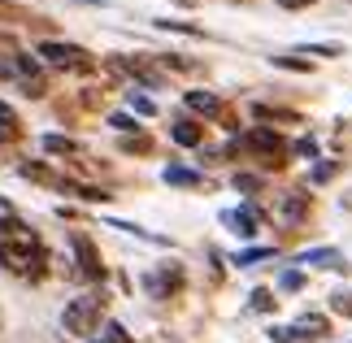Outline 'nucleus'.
I'll use <instances>...</instances> for the list:
<instances>
[{
	"label": "nucleus",
	"mask_w": 352,
	"mask_h": 343,
	"mask_svg": "<svg viewBox=\"0 0 352 343\" xmlns=\"http://www.w3.org/2000/svg\"><path fill=\"white\" fill-rule=\"evenodd\" d=\"M104 309H109V296H104V291L78 296L74 305L61 313V326H65L70 335H78V339H83V335H96V331H100V318H104Z\"/></svg>",
	"instance_id": "f03ea898"
},
{
	"label": "nucleus",
	"mask_w": 352,
	"mask_h": 343,
	"mask_svg": "<svg viewBox=\"0 0 352 343\" xmlns=\"http://www.w3.org/2000/svg\"><path fill=\"white\" fill-rule=\"evenodd\" d=\"M222 222L231 226L235 235L252 239V235H256V226H261V209H256V204H243V209H231V213H222Z\"/></svg>",
	"instance_id": "423d86ee"
},
{
	"label": "nucleus",
	"mask_w": 352,
	"mask_h": 343,
	"mask_svg": "<svg viewBox=\"0 0 352 343\" xmlns=\"http://www.w3.org/2000/svg\"><path fill=\"white\" fill-rule=\"evenodd\" d=\"M22 135V126H18V113H13V109L0 100V144H13Z\"/></svg>",
	"instance_id": "9d476101"
},
{
	"label": "nucleus",
	"mask_w": 352,
	"mask_h": 343,
	"mask_svg": "<svg viewBox=\"0 0 352 343\" xmlns=\"http://www.w3.org/2000/svg\"><path fill=\"white\" fill-rule=\"evenodd\" d=\"M183 100H187V109H196V113H209V118L222 113V100H218L213 91H187Z\"/></svg>",
	"instance_id": "6e6552de"
},
{
	"label": "nucleus",
	"mask_w": 352,
	"mask_h": 343,
	"mask_svg": "<svg viewBox=\"0 0 352 343\" xmlns=\"http://www.w3.org/2000/svg\"><path fill=\"white\" fill-rule=\"evenodd\" d=\"M0 265L35 283L48 269V248L39 243V235L31 226L13 222V217H0Z\"/></svg>",
	"instance_id": "f257e3e1"
},
{
	"label": "nucleus",
	"mask_w": 352,
	"mask_h": 343,
	"mask_svg": "<svg viewBox=\"0 0 352 343\" xmlns=\"http://www.w3.org/2000/svg\"><path fill=\"white\" fill-rule=\"evenodd\" d=\"M131 104H135V109H140V113H157V104H153V100H148V96H135V91H131Z\"/></svg>",
	"instance_id": "aec40b11"
},
{
	"label": "nucleus",
	"mask_w": 352,
	"mask_h": 343,
	"mask_svg": "<svg viewBox=\"0 0 352 343\" xmlns=\"http://www.w3.org/2000/svg\"><path fill=\"white\" fill-rule=\"evenodd\" d=\"M252 309H256V313L274 309V300H270V291H252Z\"/></svg>",
	"instance_id": "a211bd4d"
},
{
	"label": "nucleus",
	"mask_w": 352,
	"mask_h": 343,
	"mask_svg": "<svg viewBox=\"0 0 352 343\" xmlns=\"http://www.w3.org/2000/svg\"><path fill=\"white\" fill-rule=\"evenodd\" d=\"M278 5H283V9H309L314 0H278Z\"/></svg>",
	"instance_id": "5701e85b"
},
{
	"label": "nucleus",
	"mask_w": 352,
	"mask_h": 343,
	"mask_svg": "<svg viewBox=\"0 0 352 343\" xmlns=\"http://www.w3.org/2000/svg\"><path fill=\"white\" fill-rule=\"evenodd\" d=\"M96 343H135V339H131L126 331H122L118 322H109V326H104V331H100V339H96Z\"/></svg>",
	"instance_id": "4468645a"
},
{
	"label": "nucleus",
	"mask_w": 352,
	"mask_h": 343,
	"mask_svg": "<svg viewBox=\"0 0 352 343\" xmlns=\"http://www.w3.org/2000/svg\"><path fill=\"white\" fill-rule=\"evenodd\" d=\"M39 61L44 65H61V70H91V57L78 44H57V39H44L39 44Z\"/></svg>",
	"instance_id": "7ed1b4c3"
},
{
	"label": "nucleus",
	"mask_w": 352,
	"mask_h": 343,
	"mask_svg": "<svg viewBox=\"0 0 352 343\" xmlns=\"http://www.w3.org/2000/svg\"><path fill=\"white\" fill-rule=\"evenodd\" d=\"M265 256H270V248H248V252L235 256V265H256V261H265Z\"/></svg>",
	"instance_id": "dca6fc26"
},
{
	"label": "nucleus",
	"mask_w": 352,
	"mask_h": 343,
	"mask_svg": "<svg viewBox=\"0 0 352 343\" xmlns=\"http://www.w3.org/2000/svg\"><path fill=\"white\" fill-rule=\"evenodd\" d=\"M243 144H248L252 153H265V157H274V161H278V153H287V144H283L274 131H252Z\"/></svg>",
	"instance_id": "0eeeda50"
},
{
	"label": "nucleus",
	"mask_w": 352,
	"mask_h": 343,
	"mask_svg": "<svg viewBox=\"0 0 352 343\" xmlns=\"http://www.w3.org/2000/svg\"><path fill=\"white\" fill-rule=\"evenodd\" d=\"M70 243H74V256H78V269H83V278H104V265H100V252H96V243H91L83 230H74L70 235Z\"/></svg>",
	"instance_id": "39448f33"
},
{
	"label": "nucleus",
	"mask_w": 352,
	"mask_h": 343,
	"mask_svg": "<svg viewBox=\"0 0 352 343\" xmlns=\"http://www.w3.org/2000/svg\"><path fill=\"white\" fill-rule=\"evenodd\" d=\"M274 65H283V70H309V61H300V57H274Z\"/></svg>",
	"instance_id": "f3484780"
},
{
	"label": "nucleus",
	"mask_w": 352,
	"mask_h": 343,
	"mask_svg": "<svg viewBox=\"0 0 352 343\" xmlns=\"http://www.w3.org/2000/svg\"><path fill=\"white\" fill-rule=\"evenodd\" d=\"M170 135H174V144L196 148V144H200V135H205V126H200V122H187V118H183V122H174V131H170Z\"/></svg>",
	"instance_id": "1a4fd4ad"
},
{
	"label": "nucleus",
	"mask_w": 352,
	"mask_h": 343,
	"mask_svg": "<svg viewBox=\"0 0 352 343\" xmlns=\"http://www.w3.org/2000/svg\"><path fill=\"white\" fill-rule=\"evenodd\" d=\"M166 183H170V187H200V174L187 170V166H170V170H166Z\"/></svg>",
	"instance_id": "9b49d317"
},
{
	"label": "nucleus",
	"mask_w": 352,
	"mask_h": 343,
	"mask_svg": "<svg viewBox=\"0 0 352 343\" xmlns=\"http://www.w3.org/2000/svg\"><path fill=\"white\" fill-rule=\"evenodd\" d=\"M109 122H113V126H118V131H135V126H140V122H135L131 113H113Z\"/></svg>",
	"instance_id": "6ab92c4d"
},
{
	"label": "nucleus",
	"mask_w": 352,
	"mask_h": 343,
	"mask_svg": "<svg viewBox=\"0 0 352 343\" xmlns=\"http://www.w3.org/2000/svg\"><path fill=\"white\" fill-rule=\"evenodd\" d=\"M44 153H61V157H70V153H78V144H74V140H65V135H44Z\"/></svg>",
	"instance_id": "f8f14e48"
},
{
	"label": "nucleus",
	"mask_w": 352,
	"mask_h": 343,
	"mask_svg": "<svg viewBox=\"0 0 352 343\" xmlns=\"http://www.w3.org/2000/svg\"><path fill=\"white\" fill-rule=\"evenodd\" d=\"M305 204H309V196H305V191H300V196H287V200H283V213H287V217H292V222H300V213H305Z\"/></svg>",
	"instance_id": "ddd939ff"
},
{
	"label": "nucleus",
	"mask_w": 352,
	"mask_h": 343,
	"mask_svg": "<svg viewBox=\"0 0 352 343\" xmlns=\"http://www.w3.org/2000/svg\"><path fill=\"white\" fill-rule=\"evenodd\" d=\"M300 261H305V265H335V261H340V256H335L331 248H318V252H305Z\"/></svg>",
	"instance_id": "2eb2a0df"
},
{
	"label": "nucleus",
	"mask_w": 352,
	"mask_h": 343,
	"mask_svg": "<svg viewBox=\"0 0 352 343\" xmlns=\"http://www.w3.org/2000/svg\"><path fill=\"white\" fill-rule=\"evenodd\" d=\"M179 287H183V265H179V261H166V265H157V269L144 278V291L157 296V300L179 296Z\"/></svg>",
	"instance_id": "20e7f679"
},
{
	"label": "nucleus",
	"mask_w": 352,
	"mask_h": 343,
	"mask_svg": "<svg viewBox=\"0 0 352 343\" xmlns=\"http://www.w3.org/2000/svg\"><path fill=\"white\" fill-rule=\"evenodd\" d=\"M335 309H340V313H348V318H352V300H348V291H340V296H335Z\"/></svg>",
	"instance_id": "4be33fe9"
},
{
	"label": "nucleus",
	"mask_w": 352,
	"mask_h": 343,
	"mask_svg": "<svg viewBox=\"0 0 352 343\" xmlns=\"http://www.w3.org/2000/svg\"><path fill=\"white\" fill-rule=\"evenodd\" d=\"M305 278H300V274H296V269H287V274H283V278H278V287H287V291H296V287H300Z\"/></svg>",
	"instance_id": "412c9836"
}]
</instances>
